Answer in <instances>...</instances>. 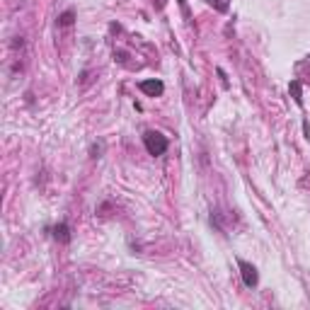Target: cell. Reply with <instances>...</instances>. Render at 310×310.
<instances>
[{"label": "cell", "mask_w": 310, "mask_h": 310, "mask_svg": "<svg viewBox=\"0 0 310 310\" xmlns=\"http://www.w3.org/2000/svg\"><path fill=\"white\" fill-rule=\"evenodd\" d=\"M143 143H146V148H148V153L150 155H163L165 150H167V138L160 136V134H155V131H146Z\"/></svg>", "instance_id": "obj_1"}, {"label": "cell", "mask_w": 310, "mask_h": 310, "mask_svg": "<svg viewBox=\"0 0 310 310\" xmlns=\"http://www.w3.org/2000/svg\"><path fill=\"white\" fill-rule=\"evenodd\" d=\"M240 264V272H242V281H245L247 289H252V286H257V269L252 264H247V262H237Z\"/></svg>", "instance_id": "obj_2"}, {"label": "cell", "mask_w": 310, "mask_h": 310, "mask_svg": "<svg viewBox=\"0 0 310 310\" xmlns=\"http://www.w3.org/2000/svg\"><path fill=\"white\" fill-rule=\"evenodd\" d=\"M138 87L146 92L148 97H158V95H163V90H165V85L160 80H141Z\"/></svg>", "instance_id": "obj_3"}, {"label": "cell", "mask_w": 310, "mask_h": 310, "mask_svg": "<svg viewBox=\"0 0 310 310\" xmlns=\"http://www.w3.org/2000/svg\"><path fill=\"white\" fill-rule=\"evenodd\" d=\"M54 237L56 240H61V242H68L71 240V230H68V226L65 223H58L54 228Z\"/></svg>", "instance_id": "obj_4"}, {"label": "cell", "mask_w": 310, "mask_h": 310, "mask_svg": "<svg viewBox=\"0 0 310 310\" xmlns=\"http://www.w3.org/2000/svg\"><path fill=\"white\" fill-rule=\"evenodd\" d=\"M58 25H61V27H68V25H73V12H71V10H68V12H63V15L58 17Z\"/></svg>", "instance_id": "obj_5"}, {"label": "cell", "mask_w": 310, "mask_h": 310, "mask_svg": "<svg viewBox=\"0 0 310 310\" xmlns=\"http://www.w3.org/2000/svg\"><path fill=\"white\" fill-rule=\"evenodd\" d=\"M291 90H293V100H296L298 104H301V82H298V80H293V82H291Z\"/></svg>", "instance_id": "obj_6"}]
</instances>
